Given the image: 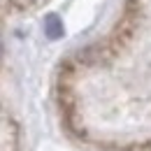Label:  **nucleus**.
<instances>
[{
    "label": "nucleus",
    "mask_w": 151,
    "mask_h": 151,
    "mask_svg": "<svg viewBox=\"0 0 151 151\" xmlns=\"http://www.w3.org/2000/svg\"><path fill=\"white\" fill-rule=\"evenodd\" d=\"M37 0H0V26L7 17H12L14 12H23L26 7H30ZM0 58H2V35H0ZM0 123H7V114L0 105Z\"/></svg>",
    "instance_id": "1"
}]
</instances>
